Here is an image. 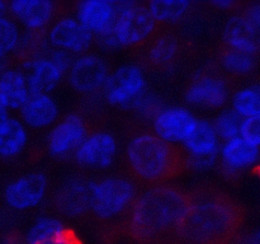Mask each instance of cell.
<instances>
[{"label":"cell","mask_w":260,"mask_h":244,"mask_svg":"<svg viewBox=\"0 0 260 244\" xmlns=\"http://www.w3.org/2000/svg\"><path fill=\"white\" fill-rule=\"evenodd\" d=\"M189 193L190 205L178 226V241L233 244L244 221L240 203L212 186H201Z\"/></svg>","instance_id":"6da1fadb"},{"label":"cell","mask_w":260,"mask_h":244,"mask_svg":"<svg viewBox=\"0 0 260 244\" xmlns=\"http://www.w3.org/2000/svg\"><path fill=\"white\" fill-rule=\"evenodd\" d=\"M189 205L187 191L169 185L151 186L135 198L123 229L141 244L172 243L178 240V226Z\"/></svg>","instance_id":"7a4b0ae2"},{"label":"cell","mask_w":260,"mask_h":244,"mask_svg":"<svg viewBox=\"0 0 260 244\" xmlns=\"http://www.w3.org/2000/svg\"><path fill=\"white\" fill-rule=\"evenodd\" d=\"M127 164L139 180L151 186L167 185L190 168L189 155L155 134L137 135L127 146Z\"/></svg>","instance_id":"3957f363"},{"label":"cell","mask_w":260,"mask_h":244,"mask_svg":"<svg viewBox=\"0 0 260 244\" xmlns=\"http://www.w3.org/2000/svg\"><path fill=\"white\" fill-rule=\"evenodd\" d=\"M136 197V186L126 178H106L90 185V210L103 220L128 211Z\"/></svg>","instance_id":"277c9868"},{"label":"cell","mask_w":260,"mask_h":244,"mask_svg":"<svg viewBox=\"0 0 260 244\" xmlns=\"http://www.w3.org/2000/svg\"><path fill=\"white\" fill-rule=\"evenodd\" d=\"M161 25L155 20L146 5L122 3L121 12L112 30L118 46L140 47Z\"/></svg>","instance_id":"5b68a950"},{"label":"cell","mask_w":260,"mask_h":244,"mask_svg":"<svg viewBox=\"0 0 260 244\" xmlns=\"http://www.w3.org/2000/svg\"><path fill=\"white\" fill-rule=\"evenodd\" d=\"M229 84L215 71L197 74L185 89L188 103L205 108H221L229 99Z\"/></svg>","instance_id":"8992f818"},{"label":"cell","mask_w":260,"mask_h":244,"mask_svg":"<svg viewBox=\"0 0 260 244\" xmlns=\"http://www.w3.org/2000/svg\"><path fill=\"white\" fill-rule=\"evenodd\" d=\"M146 86L144 71L136 65H124L117 69L104 83V96L108 103L121 106L139 99Z\"/></svg>","instance_id":"52a82bcc"},{"label":"cell","mask_w":260,"mask_h":244,"mask_svg":"<svg viewBox=\"0 0 260 244\" xmlns=\"http://www.w3.org/2000/svg\"><path fill=\"white\" fill-rule=\"evenodd\" d=\"M161 28V27H160ZM157 29L154 35L140 47V57L147 68L155 70L170 69L182 51L180 40L169 29Z\"/></svg>","instance_id":"ba28073f"},{"label":"cell","mask_w":260,"mask_h":244,"mask_svg":"<svg viewBox=\"0 0 260 244\" xmlns=\"http://www.w3.org/2000/svg\"><path fill=\"white\" fill-rule=\"evenodd\" d=\"M47 178L43 173H30L17 178L5 187L3 197L14 210H27L37 206L47 191Z\"/></svg>","instance_id":"9c48e42d"},{"label":"cell","mask_w":260,"mask_h":244,"mask_svg":"<svg viewBox=\"0 0 260 244\" xmlns=\"http://www.w3.org/2000/svg\"><path fill=\"white\" fill-rule=\"evenodd\" d=\"M91 132L85 118L75 113L70 114L58 122L51 131L47 142L48 151L55 157H62L71 150L78 149Z\"/></svg>","instance_id":"30bf717a"},{"label":"cell","mask_w":260,"mask_h":244,"mask_svg":"<svg viewBox=\"0 0 260 244\" xmlns=\"http://www.w3.org/2000/svg\"><path fill=\"white\" fill-rule=\"evenodd\" d=\"M117 154V141L113 135L94 131L75 150L76 162L84 167L107 168Z\"/></svg>","instance_id":"8fae6325"},{"label":"cell","mask_w":260,"mask_h":244,"mask_svg":"<svg viewBox=\"0 0 260 244\" xmlns=\"http://www.w3.org/2000/svg\"><path fill=\"white\" fill-rule=\"evenodd\" d=\"M122 3L90 0L78 7V20L91 33L103 36L114 29Z\"/></svg>","instance_id":"7c38bea8"},{"label":"cell","mask_w":260,"mask_h":244,"mask_svg":"<svg viewBox=\"0 0 260 244\" xmlns=\"http://www.w3.org/2000/svg\"><path fill=\"white\" fill-rule=\"evenodd\" d=\"M197 119L188 109L174 107L161 109L154 118L155 135L169 142H184L197 125Z\"/></svg>","instance_id":"4fadbf2b"},{"label":"cell","mask_w":260,"mask_h":244,"mask_svg":"<svg viewBox=\"0 0 260 244\" xmlns=\"http://www.w3.org/2000/svg\"><path fill=\"white\" fill-rule=\"evenodd\" d=\"M185 151L190 159V167L205 168L212 165L217 157L218 136L213 125L208 121H198L192 134L184 141Z\"/></svg>","instance_id":"5bb4252c"},{"label":"cell","mask_w":260,"mask_h":244,"mask_svg":"<svg viewBox=\"0 0 260 244\" xmlns=\"http://www.w3.org/2000/svg\"><path fill=\"white\" fill-rule=\"evenodd\" d=\"M108 78L106 61L95 55L78 58L71 65L69 80L73 88L80 93H90L104 85Z\"/></svg>","instance_id":"9a60e30c"},{"label":"cell","mask_w":260,"mask_h":244,"mask_svg":"<svg viewBox=\"0 0 260 244\" xmlns=\"http://www.w3.org/2000/svg\"><path fill=\"white\" fill-rule=\"evenodd\" d=\"M50 42L58 50L83 52L90 46L93 35L74 18H61L48 33Z\"/></svg>","instance_id":"2e32d148"},{"label":"cell","mask_w":260,"mask_h":244,"mask_svg":"<svg viewBox=\"0 0 260 244\" xmlns=\"http://www.w3.org/2000/svg\"><path fill=\"white\" fill-rule=\"evenodd\" d=\"M226 47L255 55L260 51V29L251 24L243 14L231 18L223 30Z\"/></svg>","instance_id":"e0dca14e"},{"label":"cell","mask_w":260,"mask_h":244,"mask_svg":"<svg viewBox=\"0 0 260 244\" xmlns=\"http://www.w3.org/2000/svg\"><path fill=\"white\" fill-rule=\"evenodd\" d=\"M28 69L27 84L30 96L48 94L56 88L63 73L48 57H36L24 63Z\"/></svg>","instance_id":"ac0fdd59"},{"label":"cell","mask_w":260,"mask_h":244,"mask_svg":"<svg viewBox=\"0 0 260 244\" xmlns=\"http://www.w3.org/2000/svg\"><path fill=\"white\" fill-rule=\"evenodd\" d=\"M10 14L30 30H41L51 22L56 13V4L43 0H24L8 3Z\"/></svg>","instance_id":"d6986e66"},{"label":"cell","mask_w":260,"mask_h":244,"mask_svg":"<svg viewBox=\"0 0 260 244\" xmlns=\"http://www.w3.org/2000/svg\"><path fill=\"white\" fill-rule=\"evenodd\" d=\"M90 185L79 179L69 182L56 193V208L71 218H78L88 212L90 208Z\"/></svg>","instance_id":"ffe728a7"},{"label":"cell","mask_w":260,"mask_h":244,"mask_svg":"<svg viewBox=\"0 0 260 244\" xmlns=\"http://www.w3.org/2000/svg\"><path fill=\"white\" fill-rule=\"evenodd\" d=\"M27 78L18 69L5 68L0 74V104L4 108L20 109L29 99Z\"/></svg>","instance_id":"44dd1931"},{"label":"cell","mask_w":260,"mask_h":244,"mask_svg":"<svg viewBox=\"0 0 260 244\" xmlns=\"http://www.w3.org/2000/svg\"><path fill=\"white\" fill-rule=\"evenodd\" d=\"M259 157V147L249 144L240 136L226 141L221 149L223 169L230 173L240 172L250 167L258 162Z\"/></svg>","instance_id":"7402d4cb"},{"label":"cell","mask_w":260,"mask_h":244,"mask_svg":"<svg viewBox=\"0 0 260 244\" xmlns=\"http://www.w3.org/2000/svg\"><path fill=\"white\" fill-rule=\"evenodd\" d=\"M22 119L30 127H46L56 121L58 107L48 94L30 96L27 103L20 108Z\"/></svg>","instance_id":"603a6c76"},{"label":"cell","mask_w":260,"mask_h":244,"mask_svg":"<svg viewBox=\"0 0 260 244\" xmlns=\"http://www.w3.org/2000/svg\"><path fill=\"white\" fill-rule=\"evenodd\" d=\"M28 141L24 125L9 117L0 129V158H14L23 151Z\"/></svg>","instance_id":"cb8c5ba5"},{"label":"cell","mask_w":260,"mask_h":244,"mask_svg":"<svg viewBox=\"0 0 260 244\" xmlns=\"http://www.w3.org/2000/svg\"><path fill=\"white\" fill-rule=\"evenodd\" d=\"M150 13L160 25L174 24L189 13L192 4L189 2H150L147 4Z\"/></svg>","instance_id":"d4e9b609"},{"label":"cell","mask_w":260,"mask_h":244,"mask_svg":"<svg viewBox=\"0 0 260 244\" xmlns=\"http://www.w3.org/2000/svg\"><path fill=\"white\" fill-rule=\"evenodd\" d=\"M218 61L223 70L235 75H245L253 71L256 65V58L254 55L241 52L226 46H223L218 52Z\"/></svg>","instance_id":"484cf974"},{"label":"cell","mask_w":260,"mask_h":244,"mask_svg":"<svg viewBox=\"0 0 260 244\" xmlns=\"http://www.w3.org/2000/svg\"><path fill=\"white\" fill-rule=\"evenodd\" d=\"M234 111L243 118L260 114V85H253L239 90L233 99Z\"/></svg>","instance_id":"4316f807"},{"label":"cell","mask_w":260,"mask_h":244,"mask_svg":"<svg viewBox=\"0 0 260 244\" xmlns=\"http://www.w3.org/2000/svg\"><path fill=\"white\" fill-rule=\"evenodd\" d=\"M65 226L60 220L53 218H42L38 221H36L35 225L28 230L25 235V243L27 244H38L51 236L56 235L63 230Z\"/></svg>","instance_id":"83f0119b"},{"label":"cell","mask_w":260,"mask_h":244,"mask_svg":"<svg viewBox=\"0 0 260 244\" xmlns=\"http://www.w3.org/2000/svg\"><path fill=\"white\" fill-rule=\"evenodd\" d=\"M20 42L19 30L12 18L0 17V60H4L8 53L17 50Z\"/></svg>","instance_id":"f1b7e54d"},{"label":"cell","mask_w":260,"mask_h":244,"mask_svg":"<svg viewBox=\"0 0 260 244\" xmlns=\"http://www.w3.org/2000/svg\"><path fill=\"white\" fill-rule=\"evenodd\" d=\"M241 122H243V117L236 113L234 109H229V111L222 112L216 118L213 129L218 137L229 141V140L240 136Z\"/></svg>","instance_id":"f546056e"},{"label":"cell","mask_w":260,"mask_h":244,"mask_svg":"<svg viewBox=\"0 0 260 244\" xmlns=\"http://www.w3.org/2000/svg\"><path fill=\"white\" fill-rule=\"evenodd\" d=\"M240 137L254 146H260V114L243 118L240 126Z\"/></svg>","instance_id":"4dcf8cb0"},{"label":"cell","mask_w":260,"mask_h":244,"mask_svg":"<svg viewBox=\"0 0 260 244\" xmlns=\"http://www.w3.org/2000/svg\"><path fill=\"white\" fill-rule=\"evenodd\" d=\"M38 244H84V241L81 240V238L76 234L75 230L65 228L56 235L51 236V238L46 239Z\"/></svg>","instance_id":"1f68e13d"},{"label":"cell","mask_w":260,"mask_h":244,"mask_svg":"<svg viewBox=\"0 0 260 244\" xmlns=\"http://www.w3.org/2000/svg\"><path fill=\"white\" fill-rule=\"evenodd\" d=\"M241 14H243L251 24L255 25L258 29H260V4L253 5V7L248 8V9L244 10Z\"/></svg>","instance_id":"d6a6232c"},{"label":"cell","mask_w":260,"mask_h":244,"mask_svg":"<svg viewBox=\"0 0 260 244\" xmlns=\"http://www.w3.org/2000/svg\"><path fill=\"white\" fill-rule=\"evenodd\" d=\"M5 244H27L25 239L22 238L18 233H10L5 239Z\"/></svg>","instance_id":"836d02e7"},{"label":"cell","mask_w":260,"mask_h":244,"mask_svg":"<svg viewBox=\"0 0 260 244\" xmlns=\"http://www.w3.org/2000/svg\"><path fill=\"white\" fill-rule=\"evenodd\" d=\"M8 119H9V112H8L7 108H4V107L0 104V129L4 126L5 122H7Z\"/></svg>","instance_id":"e575fe53"},{"label":"cell","mask_w":260,"mask_h":244,"mask_svg":"<svg viewBox=\"0 0 260 244\" xmlns=\"http://www.w3.org/2000/svg\"><path fill=\"white\" fill-rule=\"evenodd\" d=\"M7 10H8V3L0 2V17H3V15L5 14Z\"/></svg>","instance_id":"d590c367"},{"label":"cell","mask_w":260,"mask_h":244,"mask_svg":"<svg viewBox=\"0 0 260 244\" xmlns=\"http://www.w3.org/2000/svg\"><path fill=\"white\" fill-rule=\"evenodd\" d=\"M5 69V61L4 60H0V74L3 73V70Z\"/></svg>","instance_id":"8d00e7d4"},{"label":"cell","mask_w":260,"mask_h":244,"mask_svg":"<svg viewBox=\"0 0 260 244\" xmlns=\"http://www.w3.org/2000/svg\"><path fill=\"white\" fill-rule=\"evenodd\" d=\"M251 244H260V239L258 238V236L255 235V238H254V240H253V243Z\"/></svg>","instance_id":"74e56055"},{"label":"cell","mask_w":260,"mask_h":244,"mask_svg":"<svg viewBox=\"0 0 260 244\" xmlns=\"http://www.w3.org/2000/svg\"><path fill=\"white\" fill-rule=\"evenodd\" d=\"M255 172H256V174H258L259 178H260V163L258 164V167L255 168Z\"/></svg>","instance_id":"f35d334b"},{"label":"cell","mask_w":260,"mask_h":244,"mask_svg":"<svg viewBox=\"0 0 260 244\" xmlns=\"http://www.w3.org/2000/svg\"><path fill=\"white\" fill-rule=\"evenodd\" d=\"M256 236H258V238L260 239V230L258 231V233H256Z\"/></svg>","instance_id":"ab89813d"}]
</instances>
